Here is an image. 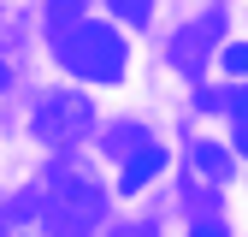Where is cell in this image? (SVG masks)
<instances>
[{
    "instance_id": "277c9868",
    "label": "cell",
    "mask_w": 248,
    "mask_h": 237,
    "mask_svg": "<svg viewBox=\"0 0 248 237\" xmlns=\"http://www.w3.org/2000/svg\"><path fill=\"white\" fill-rule=\"evenodd\" d=\"M160 166H166V154H160L154 142H148V148H136V154L118 166V190H124V196H136V190H142V184H148V178L160 172Z\"/></svg>"
},
{
    "instance_id": "52a82bcc",
    "label": "cell",
    "mask_w": 248,
    "mask_h": 237,
    "mask_svg": "<svg viewBox=\"0 0 248 237\" xmlns=\"http://www.w3.org/2000/svg\"><path fill=\"white\" fill-rule=\"evenodd\" d=\"M225 113L236 118V125H248V83H236L231 95H225Z\"/></svg>"
},
{
    "instance_id": "5b68a950",
    "label": "cell",
    "mask_w": 248,
    "mask_h": 237,
    "mask_svg": "<svg viewBox=\"0 0 248 237\" xmlns=\"http://www.w3.org/2000/svg\"><path fill=\"white\" fill-rule=\"evenodd\" d=\"M189 160H195L201 178H219V184L231 178V148H225V142H195V148H189Z\"/></svg>"
},
{
    "instance_id": "3957f363",
    "label": "cell",
    "mask_w": 248,
    "mask_h": 237,
    "mask_svg": "<svg viewBox=\"0 0 248 237\" xmlns=\"http://www.w3.org/2000/svg\"><path fill=\"white\" fill-rule=\"evenodd\" d=\"M83 118H89V107L77 95H47L36 107V136L42 142H71V136H83Z\"/></svg>"
},
{
    "instance_id": "7a4b0ae2",
    "label": "cell",
    "mask_w": 248,
    "mask_h": 237,
    "mask_svg": "<svg viewBox=\"0 0 248 237\" xmlns=\"http://www.w3.org/2000/svg\"><path fill=\"white\" fill-rule=\"evenodd\" d=\"M59 53H65V66L77 71V77H95V83H112V77H124V36L112 24H71L65 36H59Z\"/></svg>"
},
{
    "instance_id": "6da1fadb",
    "label": "cell",
    "mask_w": 248,
    "mask_h": 237,
    "mask_svg": "<svg viewBox=\"0 0 248 237\" xmlns=\"http://www.w3.org/2000/svg\"><path fill=\"white\" fill-rule=\"evenodd\" d=\"M101 202L95 190L71 172H47L42 184H30L6 214H0V237H89L95 231Z\"/></svg>"
},
{
    "instance_id": "9c48e42d",
    "label": "cell",
    "mask_w": 248,
    "mask_h": 237,
    "mask_svg": "<svg viewBox=\"0 0 248 237\" xmlns=\"http://www.w3.org/2000/svg\"><path fill=\"white\" fill-rule=\"evenodd\" d=\"M189 237H231V231H225V220H195Z\"/></svg>"
},
{
    "instance_id": "8992f818",
    "label": "cell",
    "mask_w": 248,
    "mask_h": 237,
    "mask_svg": "<svg viewBox=\"0 0 248 237\" xmlns=\"http://www.w3.org/2000/svg\"><path fill=\"white\" fill-rule=\"evenodd\" d=\"M112 12H118L124 24H148V12H154V0H112Z\"/></svg>"
},
{
    "instance_id": "ba28073f",
    "label": "cell",
    "mask_w": 248,
    "mask_h": 237,
    "mask_svg": "<svg viewBox=\"0 0 248 237\" xmlns=\"http://www.w3.org/2000/svg\"><path fill=\"white\" fill-rule=\"evenodd\" d=\"M225 71H248V42H231L225 48Z\"/></svg>"
},
{
    "instance_id": "30bf717a",
    "label": "cell",
    "mask_w": 248,
    "mask_h": 237,
    "mask_svg": "<svg viewBox=\"0 0 248 237\" xmlns=\"http://www.w3.org/2000/svg\"><path fill=\"white\" fill-rule=\"evenodd\" d=\"M6 83H12V71H6V66H0V89H6Z\"/></svg>"
},
{
    "instance_id": "8fae6325",
    "label": "cell",
    "mask_w": 248,
    "mask_h": 237,
    "mask_svg": "<svg viewBox=\"0 0 248 237\" xmlns=\"http://www.w3.org/2000/svg\"><path fill=\"white\" fill-rule=\"evenodd\" d=\"M53 6H59V12H65V6H77V0H53Z\"/></svg>"
}]
</instances>
